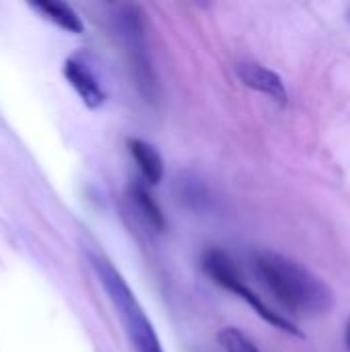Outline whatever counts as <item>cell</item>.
Masks as SVG:
<instances>
[{
	"mask_svg": "<svg viewBox=\"0 0 350 352\" xmlns=\"http://www.w3.org/2000/svg\"><path fill=\"white\" fill-rule=\"evenodd\" d=\"M202 268H204V272L219 285V287H223V289H227L229 293H235L239 299H243L266 324H270L272 328H276V330H283V332H287V334H291V336H297V338H303V332L289 320V318H285L283 314H278V311H274L270 305H266L264 301H262V297H258L245 283H243V278H241V274H239V270H237V266H235V262L225 254V252H221V250H210V252H206L204 256H202Z\"/></svg>",
	"mask_w": 350,
	"mask_h": 352,
	"instance_id": "obj_3",
	"label": "cell"
},
{
	"mask_svg": "<svg viewBox=\"0 0 350 352\" xmlns=\"http://www.w3.org/2000/svg\"><path fill=\"white\" fill-rule=\"evenodd\" d=\"M254 264L266 289L295 316H324L332 309L334 293L328 283L299 262L274 252H260Z\"/></svg>",
	"mask_w": 350,
	"mask_h": 352,
	"instance_id": "obj_1",
	"label": "cell"
},
{
	"mask_svg": "<svg viewBox=\"0 0 350 352\" xmlns=\"http://www.w3.org/2000/svg\"><path fill=\"white\" fill-rule=\"evenodd\" d=\"M219 344L223 352H260V349L237 328H225L219 332Z\"/></svg>",
	"mask_w": 350,
	"mask_h": 352,
	"instance_id": "obj_10",
	"label": "cell"
},
{
	"mask_svg": "<svg viewBox=\"0 0 350 352\" xmlns=\"http://www.w3.org/2000/svg\"><path fill=\"white\" fill-rule=\"evenodd\" d=\"M120 31L126 41L128 54H130V64L134 70V76L138 80L140 91L146 93V97H153L155 91V76L153 68L146 56V43H144V27H142V14L138 12L136 6H126L124 12L120 14Z\"/></svg>",
	"mask_w": 350,
	"mask_h": 352,
	"instance_id": "obj_4",
	"label": "cell"
},
{
	"mask_svg": "<svg viewBox=\"0 0 350 352\" xmlns=\"http://www.w3.org/2000/svg\"><path fill=\"white\" fill-rule=\"evenodd\" d=\"M128 151H130L132 159L136 161V165H138L142 177L146 179V184L157 186L163 179V171H165L159 151L153 144H149V142H144L140 138H128Z\"/></svg>",
	"mask_w": 350,
	"mask_h": 352,
	"instance_id": "obj_7",
	"label": "cell"
},
{
	"mask_svg": "<svg viewBox=\"0 0 350 352\" xmlns=\"http://www.w3.org/2000/svg\"><path fill=\"white\" fill-rule=\"evenodd\" d=\"M128 198L132 202V208L136 210V214L144 221L146 227L155 229V231H163L165 229V217L163 210L159 208V204L153 200V196L146 192L144 186L134 184L128 190Z\"/></svg>",
	"mask_w": 350,
	"mask_h": 352,
	"instance_id": "obj_9",
	"label": "cell"
},
{
	"mask_svg": "<svg viewBox=\"0 0 350 352\" xmlns=\"http://www.w3.org/2000/svg\"><path fill=\"white\" fill-rule=\"evenodd\" d=\"M62 72H64L66 80L70 82V87L76 91V95L80 97V101L89 109H97L103 105L105 93H103L101 85L97 82L95 74L89 70L87 64L78 62L76 58H68L62 66Z\"/></svg>",
	"mask_w": 350,
	"mask_h": 352,
	"instance_id": "obj_6",
	"label": "cell"
},
{
	"mask_svg": "<svg viewBox=\"0 0 350 352\" xmlns=\"http://www.w3.org/2000/svg\"><path fill=\"white\" fill-rule=\"evenodd\" d=\"M349 21H350V10H349Z\"/></svg>",
	"mask_w": 350,
	"mask_h": 352,
	"instance_id": "obj_12",
	"label": "cell"
},
{
	"mask_svg": "<svg viewBox=\"0 0 350 352\" xmlns=\"http://www.w3.org/2000/svg\"><path fill=\"white\" fill-rule=\"evenodd\" d=\"M237 74L245 87L270 97L278 105H287V101H289L287 87H285L281 74H276L274 70H270L258 62H241L237 66Z\"/></svg>",
	"mask_w": 350,
	"mask_h": 352,
	"instance_id": "obj_5",
	"label": "cell"
},
{
	"mask_svg": "<svg viewBox=\"0 0 350 352\" xmlns=\"http://www.w3.org/2000/svg\"><path fill=\"white\" fill-rule=\"evenodd\" d=\"M344 342H347V346H349L350 351V322L349 326H347V332H344Z\"/></svg>",
	"mask_w": 350,
	"mask_h": 352,
	"instance_id": "obj_11",
	"label": "cell"
},
{
	"mask_svg": "<svg viewBox=\"0 0 350 352\" xmlns=\"http://www.w3.org/2000/svg\"><path fill=\"white\" fill-rule=\"evenodd\" d=\"M31 8L37 10L43 19L52 21L54 25H58L60 29H64L68 33H83V29H85L83 21L74 12V8L64 4V2H56V0L31 2Z\"/></svg>",
	"mask_w": 350,
	"mask_h": 352,
	"instance_id": "obj_8",
	"label": "cell"
},
{
	"mask_svg": "<svg viewBox=\"0 0 350 352\" xmlns=\"http://www.w3.org/2000/svg\"><path fill=\"white\" fill-rule=\"evenodd\" d=\"M89 264L99 278V285L107 293L113 309L118 311L132 349L136 352H163L153 324L149 322L142 305L138 303L124 276L111 266L107 258L99 254H89Z\"/></svg>",
	"mask_w": 350,
	"mask_h": 352,
	"instance_id": "obj_2",
	"label": "cell"
}]
</instances>
